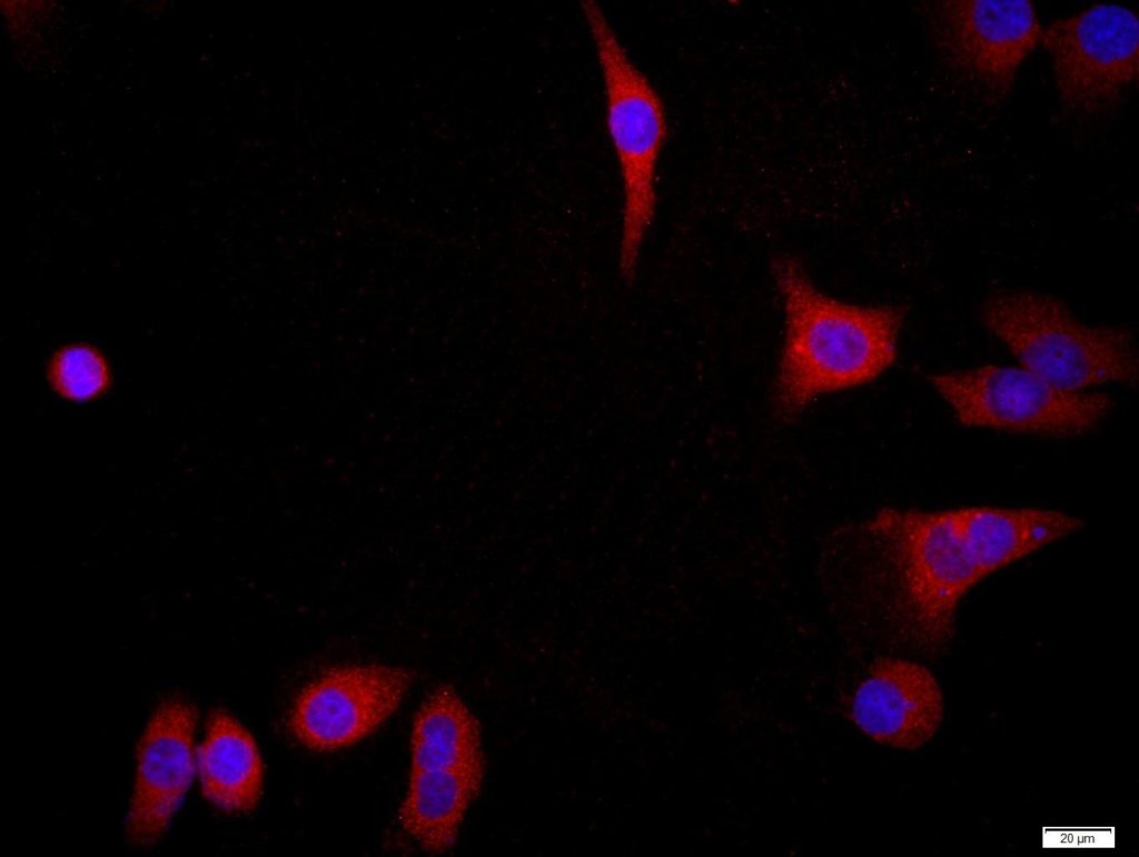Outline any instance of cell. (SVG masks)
I'll return each mask as SVG.
<instances>
[{
    "label": "cell",
    "instance_id": "7c38bea8",
    "mask_svg": "<svg viewBox=\"0 0 1139 857\" xmlns=\"http://www.w3.org/2000/svg\"><path fill=\"white\" fill-rule=\"evenodd\" d=\"M483 770H426L409 773L398 824L430 855L454 848L467 810L481 793Z\"/></svg>",
    "mask_w": 1139,
    "mask_h": 857
},
{
    "label": "cell",
    "instance_id": "3957f363",
    "mask_svg": "<svg viewBox=\"0 0 1139 857\" xmlns=\"http://www.w3.org/2000/svg\"><path fill=\"white\" fill-rule=\"evenodd\" d=\"M979 321L1019 366L1056 386L1076 391L1107 385L1137 387L1139 359L1132 330L1087 322L1058 296L999 289L982 301Z\"/></svg>",
    "mask_w": 1139,
    "mask_h": 857
},
{
    "label": "cell",
    "instance_id": "9c48e42d",
    "mask_svg": "<svg viewBox=\"0 0 1139 857\" xmlns=\"http://www.w3.org/2000/svg\"><path fill=\"white\" fill-rule=\"evenodd\" d=\"M199 711L186 696L161 698L136 747V777L125 821L132 848L158 844L187 794L196 770L195 733Z\"/></svg>",
    "mask_w": 1139,
    "mask_h": 857
},
{
    "label": "cell",
    "instance_id": "8fae6325",
    "mask_svg": "<svg viewBox=\"0 0 1139 857\" xmlns=\"http://www.w3.org/2000/svg\"><path fill=\"white\" fill-rule=\"evenodd\" d=\"M202 796L228 814H249L264 790V763L250 731L222 708L210 710L198 749Z\"/></svg>",
    "mask_w": 1139,
    "mask_h": 857
},
{
    "label": "cell",
    "instance_id": "7a4b0ae2",
    "mask_svg": "<svg viewBox=\"0 0 1139 857\" xmlns=\"http://www.w3.org/2000/svg\"><path fill=\"white\" fill-rule=\"evenodd\" d=\"M785 335L772 386L775 417L791 422L818 397L861 387L894 365L907 309L828 296L790 256L771 261Z\"/></svg>",
    "mask_w": 1139,
    "mask_h": 857
},
{
    "label": "cell",
    "instance_id": "30bf717a",
    "mask_svg": "<svg viewBox=\"0 0 1139 857\" xmlns=\"http://www.w3.org/2000/svg\"><path fill=\"white\" fill-rule=\"evenodd\" d=\"M943 698L934 676L901 658L878 659L855 689L850 715L875 743L913 750L925 745L943 718Z\"/></svg>",
    "mask_w": 1139,
    "mask_h": 857
},
{
    "label": "cell",
    "instance_id": "277c9868",
    "mask_svg": "<svg viewBox=\"0 0 1139 857\" xmlns=\"http://www.w3.org/2000/svg\"><path fill=\"white\" fill-rule=\"evenodd\" d=\"M578 6L603 77L606 124L623 187L620 268L632 281L655 216L656 168L667 133L666 116L661 97L628 57L602 7L593 0H580Z\"/></svg>",
    "mask_w": 1139,
    "mask_h": 857
},
{
    "label": "cell",
    "instance_id": "6da1fadb",
    "mask_svg": "<svg viewBox=\"0 0 1139 857\" xmlns=\"http://www.w3.org/2000/svg\"><path fill=\"white\" fill-rule=\"evenodd\" d=\"M1083 526L1077 515L1038 507H887L866 530L899 629L934 654L952 640L959 604L975 585Z\"/></svg>",
    "mask_w": 1139,
    "mask_h": 857
},
{
    "label": "cell",
    "instance_id": "5bb4252c",
    "mask_svg": "<svg viewBox=\"0 0 1139 857\" xmlns=\"http://www.w3.org/2000/svg\"><path fill=\"white\" fill-rule=\"evenodd\" d=\"M48 379L57 393L71 400L96 398L111 380L106 359L89 343L59 348L48 365Z\"/></svg>",
    "mask_w": 1139,
    "mask_h": 857
},
{
    "label": "cell",
    "instance_id": "8992f818",
    "mask_svg": "<svg viewBox=\"0 0 1139 857\" xmlns=\"http://www.w3.org/2000/svg\"><path fill=\"white\" fill-rule=\"evenodd\" d=\"M925 34L941 63L990 100H1004L1042 28L1030 0H927Z\"/></svg>",
    "mask_w": 1139,
    "mask_h": 857
},
{
    "label": "cell",
    "instance_id": "52a82bcc",
    "mask_svg": "<svg viewBox=\"0 0 1139 857\" xmlns=\"http://www.w3.org/2000/svg\"><path fill=\"white\" fill-rule=\"evenodd\" d=\"M1060 106L1091 116L1116 107L1139 78V20L1120 3L1100 2L1042 29Z\"/></svg>",
    "mask_w": 1139,
    "mask_h": 857
},
{
    "label": "cell",
    "instance_id": "5b68a950",
    "mask_svg": "<svg viewBox=\"0 0 1139 857\" xmlns=\"http://www.w3.org/2000/svg\"><path fill=\"white\" fill-rule=\"evenodd\" d=\"M927 378L954 419L969 428L1071 438L1093 431L1115 409L1105 392L1066 389L1019 365L984 363Z\"/></svg>",
    "mask_w": 1139,
    "mask_h": 857
},
{
    "label": "cell",
    "instance_id": "ba28073f",
    "mask_svg": "<svg viewBox=\"0 0 1139 857\" xmlns=\"http://www.w3.org/2000/svg\"><path fill=\"white\" fill-rule=\"evenodd\" d=\"M413 678L404 667L382 664L329 668L297 694L287 728L295 740L313 751L350 747L398 709Z\"/></svg>",
    "mask_w": 1139,
    "mask_h": 857
},
{
    "label": "cell",
    "instance_id": "4fadbf2b",
    "mask_svg": "<svg viewBox=\"0 0 1139 857\" xmlns=\"http://www.w3.org/2000/svg\"><path fill=\"white\" fill-rule=\"evenodd\" d=\"M481 724L456 689L442 684L418 706L410 731L409 773L483 770Z\"/></svg>",
    "mask_w": 1139,
    "mask_h": 857
}]
</instances>
